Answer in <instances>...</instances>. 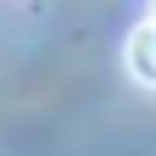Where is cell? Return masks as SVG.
<instances>
[{"mask_svg": "<svg viewBox=\"0 0 156 156\" xmlns=\"http://www.w3.org/2000/svg\"><path fill=\"white\" fill-rule=\"evenodd\" d=\"M123 67H128L134 84L156 89V23H151V17L128 34V45H123Z\"/></svg>", "mask_w": 156, "mask_h": 156, "instance_id": "cell-1", "label": "cell"}, {"mask_svg": "<svg viewBox=\"0 0 156 156\" xmlns=\"http://www.w3.org/2000/svg\"><path fill=\"white\" fill-rule=\"evenodd\" d=\"M145 17H151V23H156V0H145Z\"/></svg>", "mask_w": 156, "mask_h": 156, "instance_id": "cell-2", "label": "cell"}]
</instances>
